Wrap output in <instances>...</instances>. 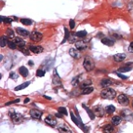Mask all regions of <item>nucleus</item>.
<instances>
[{"label": "nucleus", "mask_w": 133, "mask_h": 133, "mask_svg": "<svg viewBox=\"0 0 133 133\" xmlns=\"http://www.w3.org/2000/svg\"><path fill=\"white\" fill-rule=\"evenodd\" d=\"M17 102H20V99H17V100H15V101H10V102H8L6 105H9V104H10V103H17Z\"/></svg>", "instance_id": "obj_46"}, {"label": "nucleus", "mask_w": 133, "mask_h": 133, "mask_svg": "<svg viewBox=\"0 0 133 133\" xmlns=\"http://www.w3.org/2000/svg\"><path fill=\"white\" fill-rule=\"evenodd\" d=\"M7 36L9 38H15V36H14V31L12 30V29H7Z\"/></svg>", "instance_id": "obj_35"}, {"label": "nucleus", "mask_w": 133, "mask_h": 133, "mask_svg": "<svg viewBox=\"0 0 133 133\" xmlns=\"http://www.w3.org/2000/svg\"><path fill=\"white\" fill-rule=\"evenodd\" d=\"M80 50H78L77 48H71L69 50V54L75 59H79L80 58Z\"/></svg>", "instance_id": "obj_15"}, {"label": "nucleus", "mask_w": 133, "mask_h": 133, "mask_svg": "<svg viewBox=\"0 0 133 133\" xmlns=\"http://www.w3.org/2000/svg\"><path fill=\"white\" fill-rule=\"evenodd\" d=\"M132 107H133V101H132Z\"/></svg>", "instance_id": "obj_51"}, {"label": "nucleus", "mask_w": 133, "mask_h": 133, "mask_svg": "<svg viewBox=\"0 0 133 133\" xmlns=\"http://www.w3.org/2000/svg\"><path fill=\"white\" fill-rule=\"evenodd\" d=\"M21 23H22L23 25H27V26H29V25H31L33 23V21L30 20V19H21Z\"/></svg>", "instance_id": "obj_33"}, {"label": "nucleus", "mask_w": 133, "mask_h": 133, "mask_svg": "<svg viewBox=\"0 0 133 133\" xmlns=\"http://www.w3.org/2000/svg\"><path fill=\"white\" fill-rule=\"evenodd\" d=\"M78 36H77V35L76 34H72V35H70V37H69V42L70 43H76L78 41Z\"/></svg>", "instance_id": "obj_28"}, {"label": "nucleus", "mask_w": 133, "mask_h": 133, "mask_svg": "<svg viewBox=\"0 0 133 133\" xmlns=\"http://www.w3.org/2000/svg\"><path fill=\"white\" fill-rule=\"evenodd\" d=\"M76 35H77V36H78V37L83 38V37H85L86 35H88V33L86 32V31H79V32L76 33Z\"/></svg>", "instance_id": "obj_39"}, {"label": "nucleus", "mask_w": 133, "mask_h": 133, "mask_svg": "<svg viewBox=\"0 0 133 133\" xmlns=\"http://www.w3.org/2000/svg\"><path fill=\"white\" fill-rule=\"evenodd\" d=\"M19 73H20V75L21 76H23V77H26L28 76V74H29V72H28V69H27L25 66H21L19 68Z\"/></svg>", "instance_id": "obj_19"}, {"label": "nucleus", "mask_w": 133, "mask_h": 133, "mask_svg": "<svg viewBox=\"0 0 133 133\" xmlns=\"http://www.w3.org/2000/svg\"><path fill=\"white\" fill-rule=\"evenodd\" d=\"M45 123L48 126H50V127H55L57 125V120L52 115H48L45 118Z\"/></svg>", "instance_id": "obj_6"}, {"label": "nucleus", "mask_w": 133, "mask_h": 133, "mask_svg": "<svg viewBox=\"0 0 133 133\" xmlns=\"http://www.w3.org/2000/svg\"><path fill=\"white\" fill-rule=\"evenodd\" d=\"M28 63H29V65H30V66H32L33 64H34V63H33V62H31V61H30V62H29Z\"/></svg>", "instance_id": "obj_50"}, {"label": "nucleus", "mask_w": 133, "mask_h": 133, "mask_svg": "<svg viewBox=\"0 0 133 133\" xmlns=\"http://www.w3.org/2000/svg\"><path fill=\"white\" fill-rule=\"evenodd\" d=\"M93 112L95 114L96 116L101 117L103 115V108L101 107V105H96L94 108H93Z\"/></svg>", "instance_id": "obj_9"}, {"label": "nucleus", "mask_w": 133, "mask_h": 133, "mask_svg": "<svg viewBox=\"0 0 133 133\" xmlns=\"http://www.w3.org/2000/svg\"><path fill=\"white\" fill-rule=\"evenodd\" d=\"M71 83H72V85L74 86V87L78 86V84H79V76H75V77H74Z\"/></svg>", "instance_id": "obj_36"}, {"label": "nucleus", "mask_w": 133, "mask_h": 133, "mask_svg": "<svg viewBox=\"0 0 133 133\" xmlns=\"http://www.w3.org/2000/svg\"><path fill=\"white\" fill-rule=\"evenodd\" d=\"M61 83H62L61 78H60V76L58 75L57 71L55 70V71H54V76H53V84H55V85H61Z\"/></svg>", "instance_id": "obj_22"}, {"label": "nucleus", "mask_w": 133, "mask_h": 133, "mask_svg": "<svg viewBox=\"0 0 133 133\" xmlns=\"http://www.w3.org/2000/svg\"><path fill=\"white\" fill-rule=\"evenodd\" d=\"M14 42L16 43V45L19 47V49H21L22 48H25V45H26V42L21 37H15L14 38Z\"/></svg>", "instance_id": "obj_10"}, {"label": "nucleus", "mask_w": 133, "mask_h": 133, "mask_svg": "<svg viewBox=\"0 0 133 133\" xmlns=\"http://www.w3.org/2000/svg\"><path fill=\"white\" fill-rule=\"evenodd\" d=\"M64 33H65V35H64L63 40L62 41V44H63V43L65 42L66 40H68V39H69V37H70V35H71V34L69 33V30H68L67 28H64Z\"/></svg>", "instance_id": "obj_32"}, {"label": "nucleus", "mask_w": 133, "mask_h": 133, "mask_svg": "<svg viewBox=\"0 0 133 133\" xmlns=\"http://www.w3.org/2000/svg\"><path fill=\"white\" fill-rule=\"evenodd\" d=\"M43 113L41 111H39L37 109H32L31 111H30V115L32 118L34 119H40L41 116H42Z\"/></svg>", "instance_id": "obj_8"}, {"label": "nucleus", "mask_w": 133, "mask_h": 133, "mask_svg": "<svg viewBox=\"0 0 133 133\" xmlns=\"http://www.w3.org/2000/svg\"><path fill=\"white\" fill-rule=\"evenodd\" d=\"M58 130L60 133H73L72 130L66 125H60L58 127Z\"/></svg>", "instance_id": "obj_13"}, {"label": "nucleus", "mask_w": 133, "mask_h": 133, "mask_svg": "<svg viewBox=\"0 0 133 133\" xmlns=\"http://www.w3.org/2000/svg\"><path fill=\"white\" fill-rule=\"evenodd\" d=\"M16 32L18 33V35H21V36H27V35H30L29 32H28L27 30L23 29V28H21V27H17Z\"/></svg>", "instance_id": "obj_16"}, {"label": "nucleus", "mask_w": 133, "mask_h": 133, "mask_svg": "<svg viewBox=\"0 0 133 133\" xmlns=\"http://www.w3.org/2000/svg\"><path fill=\"white\" fill-rule=\"evenodd\" d=\"M1 21H2V22L6 23V24H9V23L12 22V19L11 18H8V17L1 16Z\"/></svg>", "instance_id": "obj_34"}, {"label": "nucleus", "mask_w": 133, "mask_h": 133, "mask_svg": "<svg viewBox=\"0 0 133 133\" xmlns=\"http://www.w3.org/2000/svg\"><path fill=\"white\" fill-rule=\"evenodd\" d=\"M91 84H92V81H91L90 79H88V80H85V81L80 85V87H81V89H85V88L89 87Z\"/></svg>", "instance_id": "obj_31"}, {"label": "nucleus", "mask_w": 133, "mask_h": 133, "mask_svg": "<svg viewBox=\"0 0 133 133\" xmlns=\"http://www.w3.org/2000/svg\"><path fill=\"white\" fill-rule=\"evenodd\" d=\"M114 83H113V81L111 79H109V78H103V79L101 81V86L102 88H109L110 86H112Z\"/></svg>", "instance_id": "obj_14"}, {"label": "nucleus", "mask_w": 133, "mask_h": 133, "mask_svg": "<svg viewBox=\"0 0 133 133\" xmlns=\"http://www.w3.org/2000/svg\"><path fill=\"white\" fill-rule=\"evenodd\" d=\"M121 115H122L125 118H127V119H128V116L132 115V114H131V112H130V110H128V109H124V110H122V111H121Z\"/></svg>", "instance_id": "obj_29"}, {"label": "nucleus", "mask_w": 133, "mask_h": 133, "mask_svg": "<svg viewBox=\"0 0 133 133\" xmlns=\"http://www.w3.org/2000/svg\"><path fill=\"white\" fill-rule=\"evenodd\" d=\"M69 26H70V29H71V30H73V29L75 28V21H74V20H70V21H69Z\"/></svg>", "instance_id": "obj_42"}, {"label": "nucleus", "mask_w": 133, "mask_h": 133, "mask_svg": "<svg viewBox=\"0 0 133 133\" xmlns=\"http://www.w3.org/2000/svg\"><path fill=\"white\" fill-rule=\"evenodd\" d=\"M10 118L12 120V122L14 124H20V123L22 122L23 120V117L21 114H18V113H10Z\"/></svg>", "instance_id": "obj_4"}, {"label": "nucleus", "mask_w": 133, "mask_h": 133, "mask_svg": "<svg viewBox=\"0 0 133 133\" xmlns=\"http://www.w3.org/2000/svg\"><path fill=\"white\" fill-rule=\"evenodd\" d=\"M115 111V107L114 106V105H107L106 108H105V112H106L108 115L113 114Z\"/></svg>", "instance_id": "obj_30"}, {"label": "nucleus", "mask_w": 133, "mask_h": 133, "mask_svg": "<svg viewBox=\"0 0 133 133\" xmlns=\"http://www.w3.org/2000/svg\"><path fill=\"white\" fill-rule=\"evenodd\" d=\"M114 125H111V124H107L105 125L102 129H103V132L104 133H112L114 131Z\"/></svg>", "instance_id": "obj_18"}, {"label": "nucleus", "mask_w": 133, "mask_h": 133, "mask_svg": "<svg viewBox=\"0 0 133 133\" xmlns=\"http://www.w3.org/2000/svg\"><path fill=\"white\" fill-rule=\"evenodd\" d=\"M131 70H132V67L128 66V65H125V66H123V67H120L117 72H119V73H127V72H129V71H131Z\"/></svg>", "instance_id": "obj_25"}, {"label": "nucleus", "mask_w": 133, "mask_h": 133, "mask_svg": "<svg viewBox=\"0 0 133 133\" xmlns=\"http://www.w3.org/2000/svg\"><path fill=\"white\" fill-rule=\"evenodd\" d=\"M9 77L12 78V79H17V78H18V75H17L15 73H13V72H12V73L9 74Z\"/></svg>", "instance_id": "obj_44"}, {"label": "nucleus", "mask_w": 133, "mask_h": 133, "mask_svg": "<svg viewBox=\"0 0 133 133\" xmlns=\"http://www.w3.org/2000/svg\"><path fill=\"white\" fill-rule=\"evenodd\" d=\"M58 112L60 113V114H62V115H68L66 108H64V107H59Z\"/></svg>", "instance_id": "obj_37"}, {"label": "nucleus", "mask_w": 133, "mask_h": 133, "mask_svg": "<svg viewBox=\"0 0 133 133\" xmlns=\"http://www.w3.org/2000/svg\"><path fill=\"white\" fill-rule=\"evenodd\" d=\"M45 71L44 70H42V69H38L37 71H36V75L37 76H39V77H43L44 75H45Z\"/></svg>", "instance_id": "obj_40"}, {"label": "nucleus", "mask_w": 133, "mask_h": 133, "mask_svg": "<svg viewBox=\"0 0 133 133\" xmlns=\"http://www.w3.org/2000/svg\"><path fill=\"white\" fill-rule=\"evenodd\" d=\"M75 48L78 50H85L86 48H88V45L85 41H77L75 43Z\"/></svg>", "instance_id": "obj_11"}, {"label": "nucleus", "mask_w": 133, "mask_h": 133, "mask_svg": "<svg viewBox=\"0 0 133 133\" xmlns=\"http://www.w3.org/2000/svg\"><path fill=\"white\" fill-rule=\"evenodd\" d=\"M8 44H9V42H8V36H2V37L0 38V47L1 48H5Z\"/></svg>", "instance_id": "obj_24"}, {"label": "nucleus", "mask_w": 133, "mask_h": 133, "mask_svg": "<svg viewBox=\"0 0 133 133\" xmlns=\"http://www.w3.org/2000/svg\"><path fill=\"white\" fill-rule=\"evenodd\" d=\"M117 101L122 105H128L129 103V99H128V97L126 94H120L117 97Z\"/></svg>", "instance_id": "obj_5"}, {"label": "nucleus", "mask_w": 133, "mask_h": 133, "mask_svg": "<svg viewBox=\"0 0 133 133\" xmlns=\"http://www.w3.org/2000/svg\"><path fill=\"white\" fill-rule=\"evenodd\" d=\"M8 45H9V48H11V49H16L18 48V46H17L16 43L14 42V41H9Z\"/></svg>", "instance_id": "obj_38"}, {"label": "nucleus", "mask_w": 133, "mask_h": 133, "mask_svg": "<svg viewBox=\"0 0 133 133\" xmlns=\"http://www.w3.org/2000/svg\"><path fill=\"white\" fill-rule=\"evenodd\" d=\"M29 101H30V99H29V98H27V99L24 100V103H27V102H29Z\"/></svg>", "instance_id": "obj_48"}, {"label": "nucleus", "mask_w": 133, "mask_h": 133, "mask_svg": "<svg viewBox=\"0 0 133 133\" xmlns=\"http://www.w3.org/2000/svg\"><path fill=\"white\" fill-rule=\"evenodd\" d=\"M121 121H122V118L119 115H115L112 117V123L114 126H118L121 123Z\"/></svg>", "instance_id": "obj_20"}, {"label": "nucleus", "mask_w": 133, "mask_h": 133, "mask_svg": "<svg viewBox=\"0 0 133 133\" xmlns=\"http://www.w3.org/2000/svg\"><path fill=\"white\" fill-rule=\"evenodd\" d=\"M30 85V81H27V82H24L23 84H21V85L18 86V87H16L15 88V90L16 91H19V90H21V89H25V88H27L28 86Z\"/></svg>", "instance_id": "obj_26"}, {"label": "nucleus", "mask_w": 133, "mask_h": 133, "mask_svg": "<svg viewBox=\"0 0 133 133\" xmlns=\"http://www.w3.org/2000/svg\"><path fill=\"white\" fill-rule=\"evenodd\" d=\"M115 74H116L120 78H122V79H128V76H126V75H123L122 73H119V72H115Z\"/></svg>", "instance_id": "obj_43"}, {"label": "nucleus", "mask_w": 133, "mask_h": 133, "mask_svg": "<svg viewBox=\"0 0 133 133\" xmlns=\"http://www.w3.org/2000/svg\"><path fill=\"white\" fill-rule=\"evenodd\" d=\"M83 67L87 72H90L94 69L95 67V63L94 61L90 58V57H86L83 61Z\"/></svg>", "instance_id": "obj_2"}, {"label": "nucleus", "mask_w": 133, "mask_h": 133, "mask_svg": "<svg viewBox=\"0 0 133 133\" xmlns=\"http://www.w3.org/2000/svg\"><path fill=\"white\" fill-rule=\"evenodd\" d=\"M29 37L34 42H39V41L42 40L43 35L40 32H37V31H33L32 33H30Z\"/></svg>", "instance_id": "obj_3"}, {"label": "nucleus", "mask_w": 133, "mask_h": 133, "mask_svg": "<svg viewBox=\"0 0 133 133\" xmlns=\"http://www.w3.org/2000/svg\"><path fill=\"white\" fill-rule=\"evenodd\" d=\"M82 106H83V108H84L86 111L88 112V115H89V118H90V119H94V118H95V114L92 112V111H91L89 107L86 106L85 103H83V104H82Z\"/></svg>", "instance_id": "obj_21"}, {"label": "nucleus", "mask_w": 133, "mask_h": 133, "mask_svg": "<svg viewBox=\"0 0 133 133\" xmlns=\"http://www.w3.org/2000/svg\"><path fill=\"white\" fill-rule=\"evenodd\" d=\"M115 96H116V92L111 88H105L101 92V97L106 100H113L115 98Z\"/></svg>", "instance_id": "obj_1"}, {"label": "nucleus", "mask_w": 133, "mask_h": 133, "mask_svg": "<svg viewBox=\"0 0 133 133\" xmlns=\"http://www.w3.org/2000/svg\"><path fill=\"white\" fill-rule=\"evenodd\" d=\"M70 115H71V118H72V121L75 123V125L77 126V127H79L80 128V122L79 120H78V118H76V116H75V115H74V113L71 111V114H70Z\"/></svg>", "instance_id": "obj_27"}, {"label": "nucleus", "mask_w": 133, "mask_h": 133, "mask_svg": "<svg viewBox=\"0 0 133 133\" xmlns=\"http://www.w3.org/2000/svg\"><path fill=\"white\" fill-rule=\"evenodd\" d=\"M101 43L102 44H104L105 46H109V47H112L114 46V44H115V41L112 40L111 38H107V37H104L101 39Z\"/></svg>", "instance_id": "obj_17"}, {"label": "nucleus", "mask_w": 133, "mask_h": 133, "mask_svg": "<svg viewBox=\"0 0 133 133\" xmlns=\"http://www.w3.org/2000/svg\"><path fill=\"white\" fill-rule=\"evenodd\" d=\"M126 57L127 56H126L125 53H117L114 56V60H115V62H123L126 59Z\"/></svg>", "instance_id": "obj_12"}, {"label": "nucleus", "mask_w": 133, "mask_h": 133, "mask_svg": "<svg viewBox=\"0 0 133 133\" xmlns=\"http://www.w3.org/2000/svg\"><path fill=\"white\" fill-rule=\"evenodd\" d=\"M43 97H44V98H45L46 100H48V101H51V98H50V97H48V96L44 95V96H43Z\"/></svg>", "instance_id": "obj_47"}, {"label": "nucleus", "mask_w": 133, "mask_h": 133, "mask_svg": "<svg viewBox=\"0 0 133 133\" xmlns=\"http://www.w3.org/2000/svg\"><path fill=\"white\" fill-rule=\"evenodd\" d=\"M128 51H130L131 53H133V42L130 43V45L128 47Z\"/></svg>", "instance_id": "obj_45"}, {"label": "nucleus", "mask_w": 133, "mask_h": 133, "mask_svg": "<svg viewBox=\"0 0 133 133\" xmlns=\"http://www.w3.org/2000/svg\"><path fill=\"white\" fill-rule=\"evenodd\" d=\"M56 116H57V117H62V114H60V113L56 114Z\"/></svg>", "instance_id": "obj_49"}, {"label": "nucleus", "mask_w": 133, "mask_h": 133, "mask_svg": "<svg viewBox=\"0 0 133 133\" xmlns=\"http://www.w3.org/2000/svg\"><path fill=\"white\" fill-rule=\"evenodd\" d=\"M20 50H21V52H22V53L24 54V55H26V56H29V55H30V52H31L30 50H28V49H25V48H21Z\"/></svg>", "instance_id": "obj_41"}, {"label": "nucleus", "mask_w": 133, "mask_h": 133, "mask_svg": "<svg viewBox=\"0 0 133 133\" xmlns=\"http://www.w3.org/2000/svg\"><path fill=\"white\" fill-rule=\"evenodd\" d=\"M93 90H94V89H93L92 87H88V88H85V89H82L81 94H83V95H88V94L91 93Z\"/></svg>", "instance_id": "obj_23"}, {"label": "nucleus", "mask_w": 133, "mask_h": 133, "mask_svg": "<svg viewBox=\"0 0 133 133\" xmlns=\"http://www.w3.org/2000/svg\"><path fill=\"white\" fill-rule=\"evenodd\" d=\"M29 50L35 54H39L43 51V48L41 46H35V45H29Z\"/></svg>", "instance_id": "obj_7"}]
</instances>
